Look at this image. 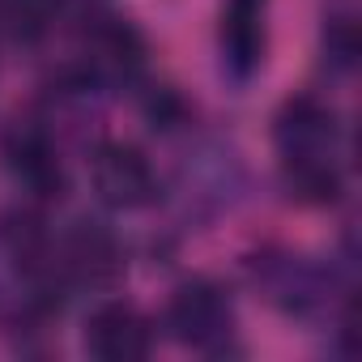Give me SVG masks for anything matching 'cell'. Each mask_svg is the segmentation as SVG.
Segmentation results:
<instances>
[{
    "label": "cell",
    "instance_id": "1",
    "mask_svg": "<svg viewBox=\"0 0 362 362\" xmlns=\"http://www.w3.org/2000/svg\"><path fill=\"white\" fill-rule=\"evenodd\" d=\"M273 145L290 197L307 205H332L345 184V132L332 107L320 98H290L273 119Z\"/></svg>",
    "mask_w": 362,
    "mask_h": 362
},
{
    "label": "cell",
    "instance_id": "2",
    "mask_svg": "<svg viewBox=\"0 0 362 362\" xmlns=\"http://www.w3.org/2000/svg\"><path fill=\"white\" fill-rule=\"evenodd\" d=\"M166 328L179 345L222 354L235 341V307L214 281H184L166 303Z\"/></svg>",
    "mask_w": 362,
    "mask_h": 362
},
{
    "label": "cell",
    "instance_id": "3",
    "mask_svg": "<svg viewBox=\"0 0 362 362\" xmlns=\"http://www.w3.org/2000/svg\"><path fill=\"white\" fill-rule=\"evenodd\" d=\"M77 56H81L77 60V86L81 90H90V86L94 90H119V86H132L145 69V43L119 18L90 22Z\"/></svg>",
    "mask_w": 362,
    "mask_h": 362
},
{
    "label": "cell",
    "instance_id": "4",
    "mask_svg": "<svg viewBox=\"0 0 362 362\" xmlns=\"http://www.w3.org/2000/svg\"><path fill=\"white\" fill-rule=\"evenodd\" d=\"M90 184L103 205L124 209V214L158 201V175H153L149 158L124 141H103L90 153Z\"/></svg>",
    "mask_w": 362,
    "mask_h": 362
},
{
    "label": "cell",
    "instance_id": "5",
    "mask_svg": "<svg viewBox=\"0 0 362 362\" xmlns=\"http://www.w3.org/2000/svg\"><path fill=\"white\" fill-rule=\"evenodd\" d=\"M218 47H222V69L230 73V81L247 86L260 73L264 47H269V0H226Z\"/></svg>",
    "mask_w": 362,
    "mask_h": 362
},
{
    "label": "cell",
    "instance_id": "6",
    "mask_svg": "<svg viewBox=\"0 0 362 362\" xmlns=\"http://www.w3.org/2000/svg\"><path fill=\"white\" fill-rule=\"evenodd\" d=\"M153 349V328L132 303H103L86 320V354L98 362H141Z\"/></svg>",
    "mask_w": 362,
    "mask_h": 362
},
{
    "label": "cell",
    "instance_id": "7",
    "mask_svg": "<svg viewBox=\"0 0 362 362\" xmlns=\"http://www.w3.org/2000/svg\"><path fill=\"white\" fill-rule=\"evenodd\" d=\"M119 243L98 222H77L56 247H52V277H73L86 286H111L119 277Z\"/></svg>",
    "mask_w": 362,
    "mask_h": 362
},
{
    "label": "cell",
    "instance_id": "8",
    "mask_svg": "<svg viewBox=\"0 0 362 362\" xmlns=\"http://www.w3.org/2000/svg\"><path fill=\"white\" fill-rule=\"evenodd\" d=\"M5 162H9L13 179H18V184H26L35 197H56L60 184H64V175H60V153H56L52 136H47L35 119L18 124V128L5 136Z\"/></svg>",
    "mask_w": 362,
    "mask_h": 362
},
{
    "label": "cell",
    "instance_id": "9",
    "mask_svg": "<svg viewBox=\"0 0 362 362\" xmlns=\"http://www.w3.org/2000/svg\"><path fill=\"white\" fill-rule=\"evenodd\" d=\"M256 277L264 281L269 298L294 315H311L320 307H328V286L332 277L315 264H307L303 256H281V260H264L256 269Z\"/></svg>",
    "mask_w": 362,
    "mask_h": 362
},
{
    "label": "cell",
    "instance_id": "10",
    "mask_svg": "<svg viewBox=\"0 0 362 362\" xmlns=\"http://www.w3.org/2000/svg\"><path fill=\"white\" fill-rule=\"evenodd\" d=\"M324 52H328V60L341 64V69L354 64V56H358V35H354V22H349V18H328V26H324Z\"/></svg>",
    "mask_w": 362,
    "mask_h": 362
},
{
    "label": "cell",
    "instance_id": "11",
    "mask_svg": "<svg viewBox=\"0 0 362 362\" xmlns=\"http://www.w3.org/2000/svg\"><path fill=\"white\" fill-rule=\"evenodd\" d=\"M56 5H86V0H56Z\"/></svg>",
    "mask_w": 362,
    "mask_h": 362
}]
</instances>
